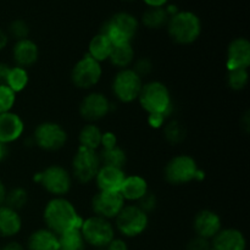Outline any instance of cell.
Wrapping results in <instances>:
<instances>
[{
  "mask_svg": "<svg viewBox=\"0 0 250 250\" xmlns=\"http://www.w3.org/2000/svg\"><path fill=\"white\" fill-rule=\"evenodd\" d=\"M44 221L46 229L60 236L71 229H80L83 219L70 200L65 197H54L44 208Z\"/></svg>",
  "mask_w": 250,
  "mask_h": 250,
  "instance_id": "1",
  "label": "cell"
},
{
  "mask_svg": "<svg viewBox=\"0 0 250 250\" xmlns=\"http://www.w3.org/2000/svg\"><path fill=\"white\" fill-rule=\"evenodd\" d=\"M167 33L175 43L181 45H190L199 39L202 34V20L190 10H180L168 19Z\"/></svg>",
  "mask_w": 250,
  "mask_h": 250,
  "instance_id": "2",
  "label": "cell"
},
{
  "mask_svg": "<svg viewBox=\"0 0 250 250\" xmlns=\"http://www.w3.org/2000/svg\"><path fill=\"white\" fill-rule=\"evenodd\" d=\"M139 28V21L133 14L119 11L112 15L102 26L100 33L105 34L112 45L132 43Z\"/></svg>",
  "mask_w": 250,
  "mask_h": 250,
  "instance_id": "3",
  "label": "cell"
},
{
  "mask_svg": "<svg viewBox=\"0 0 250 250\" xmlns=\"http://www.w3.org/2000/svg\"><path fill=\"white\" fill-rule=\"evenodd\" d=\"M138 100L148 115H163L164 117H167L172 112V98L170 90L159 81H151L143 84Z\"/></svg>",
  "mask_w": 250,
  "mask_h": 250,
  "instance_id": "4",
  "label": "cell"
},
{
  "mask_svg": "<svg viewBox=\"0 0 250 250\" xmlns=\"http://www.w3.org/2000/svg\"><path fill=\"white\" fill-rule=\"evenodd\" d=\"M164 177L170 185L180 186L195 180H202L204 173L199 170L197 161L192 156L177 155L171 159L165 166Z\"/></svg>",
  "mask_w": 250,
  "mask_h": 250,
  "instance_id": "5",
  "label": "cell"
},
{
  "mask_svg": "<svg viewBox=\"0 0 250 250\" xmlns=\"http://www.w3.org/2000/svg\"><path fill=\"white\" fill-rule=\"evenodd\" d=\"M80 231L85 244L97 249L106 248L107 244L115 238V229L110 220L97 215L83 220Z\"/></svg>",
  "mask_w": 250,
  "mask_h": 250,
  "instance_id": "6",
  "label": "cell"
},
{
  "mask_svg": "<svg viewBox=\"0 0 250 250\" xmlns=\"http://www.w3.org/2000/svg\"><path fill=\"white\" fill-rule=\"evenodd\" d=\"M33 180L54 197H63L72 187V176L60 165L48 166L42 172L36 173Z\"/></svg>",
  "mask_w": 250,
  "mask_h": 250,
  "instance_id": "7",
  "label": "cell"
},
{
  "mask_svg": "<svg viewBox=\"0 0 250 250\" xmlns=\"http://www.w3.org/2000/svg\"><path fill=\"white\" fill-rule=\"evenodd\" d=\"M115 220L117 231L128 238L141 236L149 225L148 214L137 205H125Z\"/></svg>",
  "mask_w": 250,
  "mask_h": 250,
  "instance_id": "8",
  "label": "cell"
},
{
  "mask_svg": "<svg viewBox=\"0 0 250 250\" xmlns=\"http://www.w3.org/2000/svg\"><path fill=\"white\" fill-rule=\"evenodd\" d=\"M102 166L97 150L80 146L72 160V176L80 183H89L95 180L98 171Z\"/></svg>",
  "mask_w": 250,
  "mask_h": 250,
  "instance_id": "9",
  "label": "cell"
},
{
  "mask_svg": "<svg viewBox=\"0 0 250 250\" xmlns=\"http://www.w3.org/2000/svg\"><path fill=\"white\" fill-rule=\"evenodd\" d=\"M33 141L37 146L45 151H58L65 146L67 133L61 125L56 122H42L33 133Z\"/></svg>",
  "mask_w": 250,
  "mask_h": 250,
  "instance_id": "10",
  "label": "cell"
},
{
  "mask_svg": "<svg viewBox=\"0 0 250 250\" xmlns=\"http://www.w3.org/2000/svg\"><path fill=\"white\" fill-rule=\"evenodd\" d=\"M142 87H143L142 77L134 72L133 68L120 70L112 81L114 95L117 100L126 104L138 99Z\"/></svg>",
  "mask_w": 250,
  "mask_h": 250,
  "instance_id": "11",
  "label": "cell"
},
{
  "mask_svg": "<svg viewBox=\"0 0 250 250\" xmlns=\"http://www.w3.org/2000/svg\"><path fill=\"white\" fill-rule=\"evenodd\" d=\"M103 75L102 63L85 54L76 62L71 72V81L80 89H90L99 83Z\"/></svg>",
  "mask_w": 250,
  "mask_h": 250,
  "instance_id": "12",
  "label": "cell"
},
{
  "mask_svg": "<svg viewBox=\"0 0 250 250\" xmlns=\"http://www.w3.org/2000/svg\"><path fill=\"white\" fill-rule=\"evenodd\" d=\"M111 110V104L106 95L99 92H92L83 98L80 104V114L89 122L104 119Z\"/></svg>",
  "mask_w": 250,
  "mask_h": 250,
  "instance_id": "13",
  "label": "cell"
},
{
  "mask_svg": "<svg viewBox=\"0 0 250 250\" xmlns=\"http://www.w3.org/2000/svg\"><path fill=\"white\" fill-rule=\"evenodd\" d=\"M125 207V200L119 192H98L92 199L93 211L103 219H115Z\"/></svg>",
  "mask_w": 250,
  "mask_h": 250,
  "instance_id": "14",
  "label": "cell"
},
{
  "mask_svg": "<svg viewBox=\"0 0 250 250\" xmlns=\"http://www.w3.org/2000/svg\"><path fill=\"white\" fill-rule=\"evenodd\" d=\"M250 65V43L244 37H238L229 44L226 55L227 70L248 68Z\"/></svg>",
  "mask_w": 250,
  "mask_h": 250,
  "instance_id": "15",
  "label": "cell"
},
{
  "mask_svg": "<svg viewBox=\"0 0 250 250\" xmlns=\"http://www.w3.org/2000/svg\"><path fill=\"white\" fill-rule=\"evenodd\" d=\"M193 227L198 237L210 241L222 229L221 217L212 210H202L195 215Z\"/></svg>",
  "mask_w": 250,
  "mask_h": 250,
  "instance_id": "16",
  "label": "cell"
},
{
  "mask_svg": "<svg viewBox=\"0 0 250 250\" xmlns=\"http://www.w3.org/2000/svg\"><path fill=\"white\" fill-rule=\"evenodd\" d=\"M125 178H126V173L124 168L102 165L94 181L99 192H120Z\"/></svg>",
  "mask_w": 250,
  "mask_h": 250,
  "instance_id": "17",
  "label": "cell"
},
{
  "mask_svg": "<svg viewBox=\"0 0 250 250\" xmlns=\"http://www.w3.org/2000/svg\"><path fill=\"white\" fill-rule=\"evenodd\" d=\"M24 124L21 116L9 111L0 114V142L4 144L17 141L23 134Z\"/></svg>",
  "mask_w": 250,
  "mask_h": 250,
  "instance_id": "18",
  "label": "cell"
},
{
  "mask_svg": "<svg viewBox=\"0 0 250 250\" xmlns=\"http://www.w3.org/2000/svg\"><path fill=\"white\" fill-rule=\"evenodd\" d=\"M12 58L19 67H31L38 61L39 48L36 42L26 38L16 41L12 46Z\"/></svg>",
  "mask_w": 250,
  "mask_h": 250,
  "instance_id": "19",
  "label": "cell"
},
{
  "mask_svg": "<svg viewBox=\"0 0 250 250\" xmlns=\"http://www.w3.org/2000/svg\"><path fill=\"white\" fill-rule=\"evenodd\" d=\"M212 250H246L247 239L237 229H221L211 242Z\"/></svg>",
  "mask_w": 250,
  "mask_h": 250,
  "instance_id": "20",
  "label": "cell"
},
{
  "mask_svg": "<svg viewBox=\"0 0 250 250\" xmlns=\"http://www.w3.org/2000/svg\"><path fill=\"white\" fill-rule=\"evenodd\" d=\"M22 229V219L16 210L7 205H0V237L10 238L20 233Z\"/></svg>",
  "mask_w": 250,
  "mask_h": 250,
  "instance_id": "21",
  "label": "cell"
},
{
  "mask_svg": "<svg viewBox=\"0 0 250 250\" xmlns=\"http://www.w3.org/2000/svg\"><path fill=\"white\" fill-rule=\"evenodd\" d=\"M148 192L149 189L146 181L142 176L132 175L126 176L119 193L124 198L125 202L126 200H129V202H138Z\"/></svg>",
  "mask_w": 250,
  "mask_h": 250,
  "instance_id": "22",
  "label": "cell"
},
{
  "mask_svg": "<svg viewBox=\"0 0 250 250\" xmlns=\"http://www.w3.org/2000/svg\"><path fill=\"white\" fill-rule=\"evenodd\" d=\"M28 250H59V236L48 229L32 232L27 241Z\"/></svg>",
  "mask_w": 250,
  "mask_h": 250,
  "instance_id": "23",
  "label": "cell"
},
{
  "mask_svg": "<svg viewBox=\"0 0 250 250\" xmlns=\"http://www.w3.org/2000/svg\"><path fill=\"white\" fill-rule=\"evenodd\" d=\"M112 48V43L110 42V39L107 38L105 34L103 33H98L90 39L89 44H88V55L90 58L94 59L95 61L102 63L103 61L109 60V56L111 54Z\"/></svg>",
  "mask_w": 250,
  "mask_h": 250,
  "instance_id": "24",
  "label": "cell"
},
{
  "mask_svg": "<svg viewBox=\"0 0 250 250\" xmlns=\"http://www.w3.org/2000/svg\"><path fill=\"white\" fill-rule=\"evenodd\" d=\"M134 60V50L132 43L120 44V45H114L111 54L109 56V61L115 66V67L124 70V68H129V66L133 63Z\"/></svg>",
  "mask_w": 250,
  "mask_h": 250,
  "instance_id": "25",
  "label": "cell"
},
{
  "mask_svg": "<svg viewBox=\"0 0 250 250\" xmlns=\"http://www.w3.org/2000/svg\"><path fill=\"white\" fill-rule=\"evenodd\" d=\"M168 19L170 17L166 14L165 7H148L142 14L141 22L144 27L149 29H160L166 27Z\"/></svg>",
  "mask_w": 250,
  "mask_h": 250,
  "instance_id": "26",
  "label": "cell"
},
{
  "mask_svg": "<svg viewBox=\"0 0 250 250\" xmlns=\"http://www.w3.org/2000/svg\"><path fill=\"white\" fill-rule=\"evenodd\" d=\"M102 136L103 132L100 131V128L98 126L93 124H88L81 129L80 136V146L83 148L92 149V150H97L98 148L102 144Z\"/></svg>",
  "mask_w": 250,
  "mask_h": 250,
  "instance_id": "27",
  "label": "cell"
},
{
  "mask_svg": "<svg viewBox=\"0 0 250 250\" xmlns=\"http://www.w3.org/2000/svg\"><path fill=\"white\" fill-rule=\"evenodd\" d=\"M59 250H85V242L80 229H71L60 234Z\"/></svg>",
  "mask_w": 250,
  "mask_h": 250,
  "instance_id": "28",
  "label": "cell"
},
{
  "mask_svg": "<svg viewBox=\"0 0 250 250\" xmlns=\"http://www.w3.org/2000/svg\"><path fill=\"white\" fill-rule=\"evenodd\" d=\"M99 158L103 165L114 166V167L119 168H124L127 163L126 151L120 148L119 146L110 149H103L102 153L99 154Z\"/></svg>",
  "mask_w": 250,
  "mask_h": 250,
  "instance_id": "29",
  "label": "cell"
},
{
  "mask_svg": "<svg viewBox=\"0 0 250 250\" xmlns=\"http://www.w3.org/2000/svg\"><path fill=\"white\" fill-rule=\"evenodd\" d=\"M28 72H27L26 68L19 67V66H14V67L10 68L9 76H7V80L5 84L17 94V93L22 92L24 88L28 84Z\"/></svg>",
  "mask_w": 250,
  "mask_h": 250,
  "instance_id": "30",
  "label": "cell"
},
{
  "mask_svg": "<svg viewBox=\"0 0 250 250\" xmlns=\"http://www.w3.org/2000/svg\"><path fill=\"white\" fill-rule=\"evenodd\" d=\"M27 202H28V193L22 187L12 188L6 193V198H5V205L16 211L26 207Z\"/></svg>",
  "mask_w": 250,
  "mask_h": 250,
  "instance_id": "31",
  "label": "cell"
},
{
  "mask_svg": "<svg viewBox=\"0 0 250 250\" xmlns=\"http://www.w3.org/2000/svg\"><path fill=\"white\" fill-rule=\"evenodd\" d=\"M249 73L248 68H237L227 73V84L233 90H242L248 85Z\"/></svg>",
  "mask_w": 250,
  "mask_h": 250,
  "instance_id": "32",
  "label": "cell"
},
{
  "mask_svg": "<svg viewBox=\"0 0 250 250\" xmlns=\"http://www.w3.org/2000/svg\"><path fill=\"white\" fill-rule=\"evenodd\" d=\"M164 133H165V138L167 139L168 143L171 144H178L180 142H182L183 139H185L186 136L185 128H183L182 125L178 121H176V120L168 122L167 126L164 129Z\"/></svg>",
  "mask_w": 250,
  "mask_h": 250,
  "instance_id": "33",
  "label": "cell"
},
{
  "mask_svg": "<svg viewBox=\"0 0 250 250\" xmlns=\"http://www.w3.org/2000/svg\"><path fill=\"white\" fill-rule=\"evenodd\" d=\"M16 103V93L6 84H0V114L11 111Z\"/></svg>",
  "mask_w": 250,
  "mask_h": 250,
  "instance_id": "34",
  "label": "cell"
},
{
  "mask_svg": "<svg viewBox=\"0 0 250 250\" xmlns=\"http://www.w3.org/2000/svg\"><path fill=\"white\" fill-rule=\"evenodd\" d=\"M29 26L24 20L16 19L9 24V34L15 38L16 41H21V39L28 38L29 36Z\"/></svg>",
  "mask_w": 250,
  "mask_h": 250,
  "instance_id": "35",
  "label": "cell"
},
{
  "mask_svg": "<svg viewBox=\"0 0 250 250\" xmlns=\"http://www.w3.org/2000/svg\"><path fill=\"white\" fill-rule=\"evenodd\" d=\"M156 204H158V200H156L155 194L151 192H148L143 198H141V199L137 202L136 205L139 208V209L143 210L146 214H149V212L155 210Z\"/></svg>",
  "mask_w": 250,
  "mask_h": 250,
  "instance_id": "36",
  "label": "cell"
},
{
  "mask_svg": "<svg viewBox=\"0 0 250 250\" xmlns=\"http://www.w3.org/2000/svg\"><path fill=\"white\" fill-rule=\"evenodd\" d=\"M133 71L137 75L141 76V77L148 76L149 73H151V71H153V62L146 58L139 59V60L136 61V63H134Z\"/></svg>",
  "mask_w": 250,
  "mask_h": 250,
  "instance_id": "37",
  "label": "cell"
},
{
  "mask_svg": "<svg viewBox=\"0 0 250 250\" xmlns=\"http://www.w3.org/2000/svg\"><path fill=\"white\" fill-rule=\"evenodd\" d=\"M187 250H211V242L197 236L188 242Z\"/></svg>",
  "mask_w": 250,
  "mask_h": 250,
  "instance_id": "38",
  "label": "cell"
},
{
  "mask_svg": "<svg viewBox=\"0 0 250 250\" xmlns=\"http://www.w3.org/2000/svg\"><path fill=\"white\" fill-rule=\"evenodd\" d=\"M103 149H110L117 146V138L112 132H104L102 136V144Z\"/></svg>",
  "mask_w": 250,
  "mask_h": 250,
  "instance_id": "39",
  "label": "cell"
},
{
  "mask_svg": "<svg viewBox=\"0 0 250 250\" xmlns=\"http://www.w3.org/2000/svg\"><path fill=\"white\" fill-rule=\"evenodd\" d=\"M106 250H128V246L124 239L114 238L106 246Z\"/></svg>",
  "mask_w": 250,
  "mask_h": 250,
  "instance_id": "40",
  "label": "cell"
},
{
  "mask_svg": "<svg viewBox=\"0 0 250 250\" xmlns=\"http://www.w3.org/2000/svg\"><path fill=\"white\" fill-rule=\"evenodd\" d=\"M165 121V117L163 115H149L148 116V122L153 128H160L164 125Z\"/></svg>",
  "mask_w": 250,
  "mask_h": 250,
  "instance_id": "41",
  "label": "cell"
},
{
  "mask_svg": "<svg viewBox=\"0 0 250 250\" xmlns=\"http://www.w3.org/2000/svg\"><path fill=\"white\" fill-rule=\"evenodd\" d=\"M10 68H11V66H9L7 63L0 62V84H5L6 83Z\"/></svg>",
  "mask_w": 250,
  "mask_h": 250,
  "instance_id": "42",
  "label": "cell"
},
{
  "mask_svg": "<svg viewBox=\"0 0 250 250\" xmlns=\"http://www.w3.org/2000/svg\"><path fill=\"white\" fill-rule=\"evenodd\" d=\"M148 7H164L170 2V0H142Z\"/></svg>",
  "mask_w": 250,
  "mask_h": 250,
  "instance_id": "43",
  "label": "cell"
},
{
  "mask_svg": "<svg viewBox=\"0 0 250 250\" xmlns=\"http://www.w3.org/2000/svg\"><path fill=\"white\" fill-rule=\"evenodd\" d=\"M7 43H9V34L4 29L0 28V51H2L6 48Z\"/></svg>",
  "mask_w": 250,
  "mask_h": 250,
  "instance_id": "44",
  "label": "cell"
},
{
  "mask_svg": "<svg viewBox=\"0 0 250 250\" xmlns=\"http://www.w3.org/2000/svg\"><path fill=\"white\" fill-rule=\"evenodd\" d=\"M0 250H26L23 246H21L17 242H10V243H6L5 246L1 247Z\"/></svg>",
  "mask_w": 250,
  "mask_h": 250,
  "instance_id": "45",
  "label": "cell"
},
{
  "mask_svg": "<svg viewBox=\"0 0 250 250\" xmlns=\"http://www.w3.org/2000/svg\"><path fill=\"white\" fill-rule=\"evenodd\" d=\"M6 187H5L4 182L0 180V205H4L5 204V198H6Z\"/></svg>",
  "mask_w": 250,
  "mask_h": 250,
  "instance_id": "46",
  "label": "cell"
},
{
  "mask_svg": "<svg viewBox=\"0 0 250 250\" xmlns=\"http://www.w3.org/2000/svg\"><path fill=\"white\" fill-rule=\"evenodd\" d=\"M6 154H7L6 144H4L0 142V163H1L5 158H6Z\"/></svg>",
  "mask_w": 250,
  "mask_h": 250,
  "instance_id": "47",
  "label": "cell"
},
{
  "mask_svg": "<svg viewBox=\"0 0 250 250\" xmlns=\"http://www.w3.org/2000/svg\"><path fill=\"white\" fill-rule=\"evenodd\" d=\"M122 1H133V0H122Z\"/></svg>",
  "mask_w": 250,
  "mask_h": 250,
  "instance_id": "48",
  "label": "cell"
},
{
  "mask_svg": "<svg viewBox=\"0 0 250 250\" xmlns=\"http://www.w3.org/2000/svg\"><path fill=\"white\" fill-rule=\"evenodd\" d=\"M97 250H104V249H97Z\"/></svg>",
  "mask_w": 250,
  "mask_h": 250,
  "instance_id": "49",
  "label": "cell"
}]
</instances>
